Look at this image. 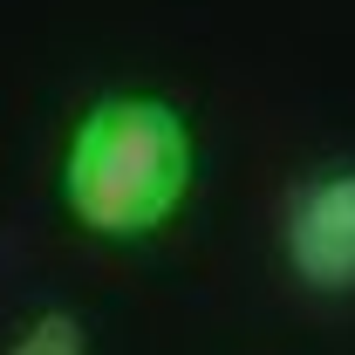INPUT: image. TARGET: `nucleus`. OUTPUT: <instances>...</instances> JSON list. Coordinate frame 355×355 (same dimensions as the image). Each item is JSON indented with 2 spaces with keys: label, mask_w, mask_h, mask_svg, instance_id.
<instances>
[{
  "label": "nucleus",
  "mask_w": 355,
  "mask_h": 355,
  "mask_svg": "<svg viewBox=\"0 0 355 355\" xmlns=\"http://www.w3.org/2000/svg\"><path fill=\"white\" fill-rule=\"evenodd\" d=\"M198 178V137L171 96L110 89L62 150V212L89 239H150L178 219Z\"/></svg>",
  "instance_id": "f257e3e1"
},
{
  "label": "nucleus",
  "mask_w": 355,
  "mask_h": 355,
  "mask_svg": "<svg viewBox=\"0 0 355 355\" xmlns=\"http://www.w3.org/2000/svg\"><path fill=\"white\" fill-rule=\"evenodd\" d=\"M7 355H89V328H83V314H69V308H42L7 342Z\"/></svg>",
  "instance_id": "7ed1b4c3"
},
{
  "label": "nucleus",
  "mask_w": 355,
  "mask_h": 355,
  "mask_svg": "<svg viewBox=\"0 0 355 355\" xmlns=\"http://www.w3.org/2000/svg\"><path fill=\"white\" fill-rule=\"evenodd\" d=\"M280 266L321 301L355 294V164L308 171L280 205Z\"/></svg>",
  "instance_id": "f03ea898"
}]
</instances>
